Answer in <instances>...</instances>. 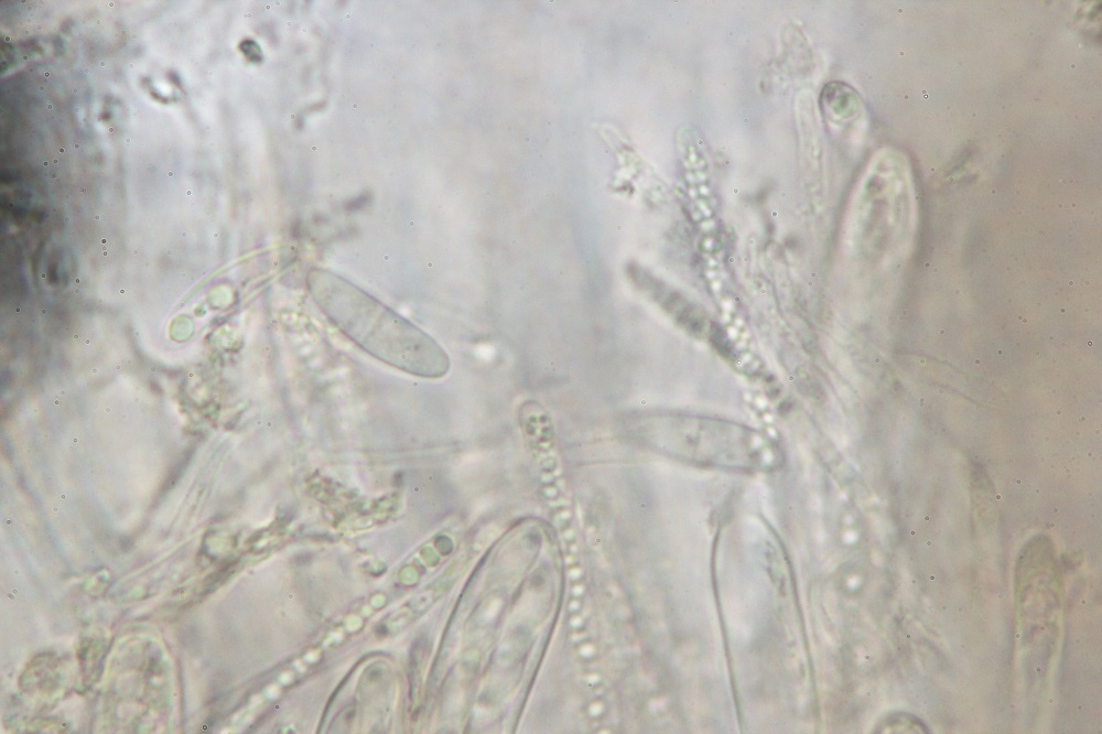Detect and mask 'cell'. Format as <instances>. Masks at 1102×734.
<instances>
[{"instance_id":"6da1fadb","label":"cell","mask_w":1102,"mask_h":734,"mask_svg":"<svg viewBox=\"0 0 1102 734\" xmlns=\"http://www.w3.org/2000/svg\"><path fill=\"white\" fill-rule=\"evenodd\" d=\"M306 284L322 312L374 356L422 377L449 371V357L436 341L353 282L312 269Z\"/></svg>"}]
</instances>
